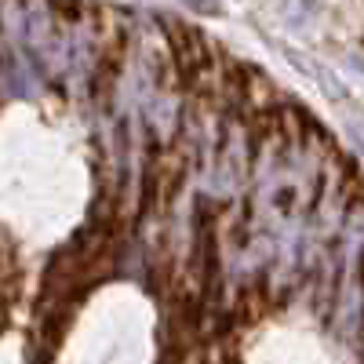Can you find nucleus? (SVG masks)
<instances>
[{"instance_id":"obj_1","label":"nucleus","mask_w":364,"mask_h":364,"mask_svg":"<svg viewBox=\"0 0 364 364\" xmlns=\"http://www.w3.org/2000/svg\"><path fill=\"white\" fill-rule=\"evenodd\" d=\"M182 4H190V8H200L204 15H219V11H223V4H219V0H182Z\"/></svg>"}]
</instances>
